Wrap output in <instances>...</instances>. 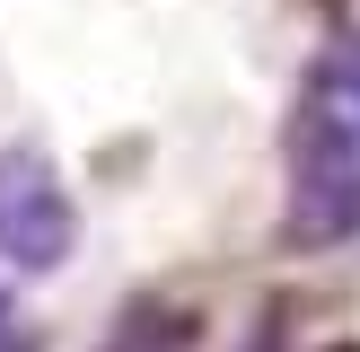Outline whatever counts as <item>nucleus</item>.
Returning <instances> with one entry per match:
<instances>
[{
    "instance_id": "nucleus-3",
    "label": "nucleus",
    "mask_w": 360,
    "mask_h": 352,
    "mask_svg": "<svg viewBox=\"0 0 360 352\" xmlns=\"http://www.w3.org/2000/svg\"><path fill=\"white\" fill-rule=\"evenodd\" d=\"M193 334H202V317H193L185 299L150 291V299H132V308L97 334V352H193Z\"/></svg>"
},
{
    "instance_id": "nucleus-1",
    "label": "nucleus",
    "mask_w": 360,
    "mask_h": 352,
    "mask_svg": "<svg viewBox=\"0 0 360 352\" xmlns=\"http://www.w3.org/2000/svg\"><path fill=\"white\" fill-rule=\"evenodd\" d=\"M281 176H290V246L326 256L360 238V132L316 106H290L281 123Z\"/></svg>"
},
{
    "instance_id": "nucleus-5",
    "label": "nucleus",
    "mask_w": 360,
    "mask_h": 352,
    "mask_svg": "<svg viewBox=\"0 0 360 352\" xmlns=\"http://www.w3.org/2000/svg\"><path fill=\"white\" fill-rule=\"evenodd\" d=\"M0 352H27V326L9 317V299H0Z\"/></svg>"
},
{
    "instance_id": "nucleus-4",
    "label": "nucleus",
    "mask_w": 360,
    "mask_h": 352,
    "mask_svg": "<svg viewBox=\"0 0 360 352\" xmlns=\"http://www.w3.org/2000/svg\"><path fill=\"white\" fill-rule=\"evenodd\" d=\"M299 106H316V115H334V123L360 132V27H343V35L316 44L308 80H299Z\"/></svg>"
},
{
    "instance_id": "nucleus-6",
    "label": "nucleus",
    "mask_w": 360,
    "mask_h": 352,
    "mask_svg": "<svg viewBox=\"0 0 360 352\" xmlns=\"http://www.w3.org/2000/svg\"><path fill=\"white\" fill-rule=\"evenodd\" d=\"M343 352H360V344H343Z\"/></svg>"
},
{
    "instance_id": "nucleus-2",
    "label": "nucleus",
    "mask_w": 360,
    "mask_h": 352,
    "mask_svg": "<svg viewBox=\"0 0 360 352\" xmlns=\"http://www.w3.org/2000/svg\"><path fill=\"white\" fill-rule=\"evenodd\" d=\"M70 246H79V203H70L62 168L27 141L0 150V264L53 273V264H70Z\"/></svg>"
}]
</instances>
